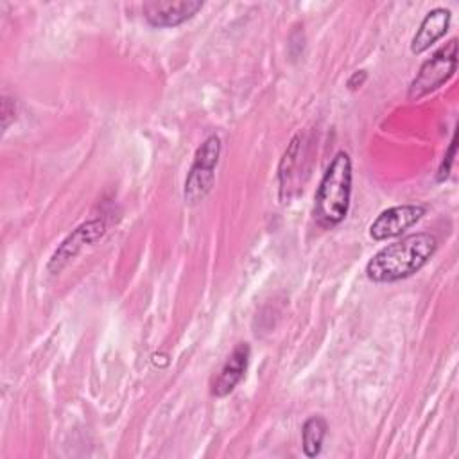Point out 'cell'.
<instances>
[{"instance_id":"1","label":"cell","mask_w":459,"mask_h":459,"mask_svg":"<svg viewBox=\"0 0 459 459\" xmlns=\"http://www.w3.org/2000/svg\"><path fill=\"white\" fill-rule=\"evenodd\" d=\"M437 238L418 231L378 249L366 264V276L373 283H393L418 273L436 253Z\"/></svg>"},{"instance_id":"2","label":"cell","mask_w":459,"mask_h":459,"mask_svg":"<svg viewBox=\"0 0 459 459\" xmlns=\"http://www.w3.org/2000/svg\"><path fill=\"white\" fill-rule=\"evenodd\" d=\"M351 158L346 151H337L328 163L314 195V217L323 228L341 224L350 210L351 199Z\"/></svg>"},{"instance_id":"3","label":"cell","mask_w":459,"mask_h":459,"mask_svg":"<svg viewBox=\"0 0 459 459\" xmlns=\"http://www.w3.org/2000/svg\"><path fill=\"white\" fill-rule=\"evenodd\" d=\"M457 70V39L452 38L441 48H437L420 66L416 77L411 81L407 90L409 100H420L421 97L436 91L448 82Z\"/></svg>"},{"instance_id":"4","label":"cell","mask_w":459,"mask_h":459,"mask_svg":"<svg viewBox=\"0 0 459 459\" xmlns=\"http://www.w3.org/2000/svg\"><path fill=\"white\" fill-rule=\"evenodd\" d=\"M221 138L217 134H210L197 147L194 154V161L185 178L183 197L186 203H197L206 197L215 181V169L221 156Z\"/></svg>"},{"instance_id":"5","label":"cell","mask_w":459,"mask_h":459,"mask_svg":"<svg viewBox=\"0 0 459 459\" xmlns=\"http://www.w3.org/2000/svg\"><path fill=\"white\" fill-rule=\"evenodd\" d=\"M106 228L108 226L104 219H90L79 224L77 228H74L52 253L47 264V271L52 274L61 273L84 247L102 238L106 233Z\"/></svg>"},{"instance_id":"6","label":"cell","mask_w":459,"mask_h":459,"mask_svg":"<svg viewBox=\"0 0 459 459\" xmlns=\"http://www.w3.org/2000/svg\"><path fill=\"white\" fill-rule=\"evenodd\" d=\"M427 208L423 204H398L391 206L377 215L369 224V235L373 240H387L405 233L423 215Z\"/></svg>"},{"instance_id":"7","label":"cell","mask_w":459,"mask_h":459,"mask_svg":"<svg viewBox=\"0 0 459 459\" xmlns=\"http://www.w3.org/2000/svg\"><path fill=\"white\" fill-rule=\"evenodd\" d=\"M203 9L201 0H158L145 2L142 11L143 18L152 27H176L194 18Z\"/></svg>"},{"instance_id":"8","label":"cell","mask_w":459,"mask_h":459,"mask_svg":"<svg viewBox=\"0 0 459 459\" xmlns=\"http://www.w3.org/2000/svg\"><path fill=\"white\" fill-rule=\"evenodd\" d=\"M249 344L247 342H238L235 344V348L231 350V353L228 355V359L224 360L219 375L215 377V380L212 382V389L210 393L217 398H224L228 396L237 384L244 378L246 369H247V362H249Z\"/></svg>"},{"instance_id":"9","label":"cell","mask_w":459,"mask_h":459,"mask_svg":"<svg viewBox=\"0 0 459 459\" xmlns=\"http://www.w3.org/2000/svg\"><path fill=\"white\" fill-rule=\"evenodd\" d=\"M452 13L446 7H434L430 9L425 18L421 20L416 34L411 39V52L412 54H421L429 50L437 39H441L448 27H450Z\"/></svg>"},{"instance_id":"10","label":"cell","mask_w":459,"mask_h":459,"mask_svg":"<svg viewBox=\"0 0 459 459\" xmlns=\"http://www.w3.org/2000/svg\"><path fill=\"white\" fill-rule=\"evenodd\" d=\"M328 425L323 416H310L301 427V446L307 457H316L321 452Z\"/></svg>"},{"instance_id":"11","label":"cell","mask_w":459,"mask_h":459,"mask_svg":"<svg viewBox=\"0 0 459 459\" xmlns=\"http://www.w3.org/2000/svg\"><path fill=\"white\" fill-rule=\"evenodd\" d=\"M299 136H294L292 138V142H290V145L287 147V151L283 152V158H281V161H280V169H278V176H280V183H281V186H283V183H285V178H289V174H290V170H292V167H294V163H296V158H298V149H299Z\"/></svg>"},{"instance_id":"12","label":"cell","mask_w":459,"mask_h":459,"mask_svg":"<svg viewBox=\"0 0 459 459\" xmlns=\"http://www.w3.org/2000/svg\"><path fill=\"white\" fill-rule=\"evenodd\" d=\"M455 138H457V134L454 133L452 142H450V145H448V151H446V154L443 156L441 165H439V169H437V176H436L437 181H445V179L448 178L450 170H452V163H454V156H455Z\"/></svg>"},{"instance_id":"13","label":"cell","mask_w":459,"mask_h":459,"mask_svg":"<svg viewBox=\"0 0 459 459\" xmlns=\"http://www.w3.org/2000/svg\"><path fill=\"white\" fill-rule=\"evenodd\" d=\"M14 118H16V102L11 97L4 95L2 97V129L5 131Z\"/></svg>"},{"instance_id":"14","label":"cell","mask_w":459,"mask_h":459,"mask_svg":"<svg viewBox=\"0 0 459 459\" xmlns=\"http://www.w3.org/2000/svg\"><path fill=\"white\" fill-rule=\"evenodd\" d=\"M366 79H368L366 70H355V72L350 75V79H348L346 86H348V90L355 91V90H359V88L366 82Z\"/></svg>"}]
</instances>
